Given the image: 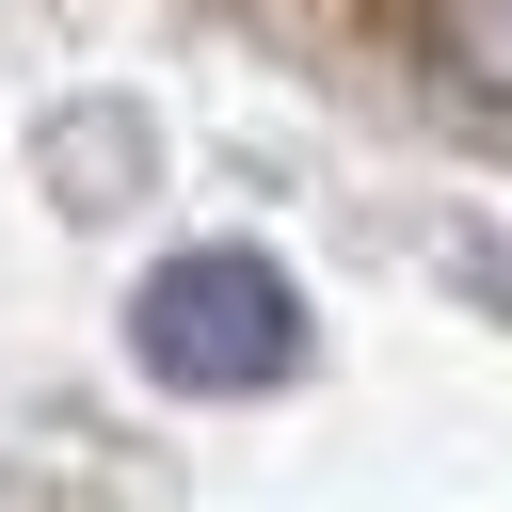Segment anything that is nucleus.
Returning a JSON list of instances; mask_svg holds the SVG:
<instances>
[{"label": "nucleus", "mask_w": 512, "mask_h": 512, "mask_svg": "<svg viewBox=\"0 0 512 512\" xmlns=\"http://www.w3.org/2000/svg\"><path fill=\"white\" fill-rule=\"evenodd\" d=\"M128 352H144L160 384H192V400H240V384H288L304 304H288V272H272L256 240H192V256H160V272L128 288Z\"/></svg>", "instance_id": "f257e3e1"}, {"label": "nucleus", "mask_w": 512, "mask_h": 512, "mask_svg": "<svg viewBox=\"0 0 512 512\" xmlns=\"http://www.w3.org/2000/svg\"><path fill=\"white\" fill-rule=\"evenodd\" d=\"M416 32H432V64L480 112H512V0H416Z\"/></svg>", "instance_id": "f03ea898"}]
</instances>
